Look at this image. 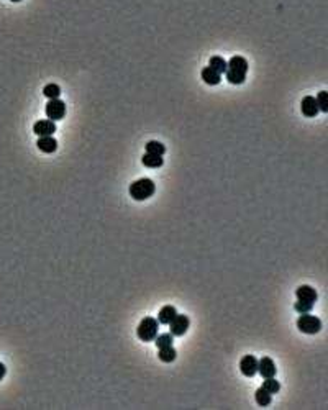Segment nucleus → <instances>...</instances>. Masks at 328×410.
I'll list each match as a JSON object with an SVG mask.
<instances>
[{
	"label": "nucleus",
	"instance_id": "obj_26",
	"mask_svg": "<svg viewBox=\"0 0 328 410\" xmlns=\"http://www.w3.org/2000/svg\"><path fill=\"white\" fill-rule=\"evenodd\" d=\"M12 2H20V0H12Z\"/></svg>",
	"mask_w": 328,
	"mask_h": 410
},
{
	"label": "nucleus",
	"instance_id": "obj_11",
	"mask_svg": "<svg viewBox=\"0 0 328 410\" xmlns=\"http://www.w3.org/2000/svg\"><path fill=\"white\" fill-rule=\"evenodd\" d=\"M295 297L299 300H305V302H312V303H315L318 299L317 290H315L313 287H310V285H300V287H297Z\"/></svg>",
	"mask_w": 328,
	"mask_h": 410
},
{
	"label": "nucleus",
	"instance_id": "obj_13",
	"mask_svg": "<svg viewBox=\"0 0 328 410\" xmlns=\"http://www.w3.org/2000/svg\"><path fill=\"white\" fill-rule=\"evenodd\" d=\"M176 315H177V310L174 307H172V305H164L163 309L159 310L156 320L159 322V325H169Z\"/></svg>",
	"mask_w": 328,
	"mask_h": 410
},
{
	"label": "nucleus",
	"instance_id": "obj_25",
	"mask_svg": "<svg viewBox=\"0 0 328 410\" xmlns=\"http://www.w3.org/2000/svg\"><path fill=\"white\" fill-rule=\"evenodd\" d=\"M5 374H7V368H5L4 363H0V381H2Z\"/></svg>",
	"mask_w": 328,
	"mask_h": 410
},
{
	"label": "nucleus",
	"instance_id": "obj_4",
	"mask_svg": "<svg viewBox=\"0 0 328 410\" xmlns=\"http://www.w3.org/2000/svg\"><path fill=\"white\" fill-rule=\"evenodd\" d=\"M297 328L305 335H315L321 330V320L315 315L300 314V317L297 319Z\"/></svg>",
	"mask_w": 328,
	"mask_h": 410
},
{
	"label": "nucleus",
	"instance_id": "obj_14",
	"mask_svg": "<svg viewBox=\"0 0 328 410\" xmlns=\"http://www.w3.org/2000/svg\"><path fill=\"white\" fill-rule=\"evenodd\" d=\"M202 79L203 82L208 85H218L222 80V74H218L215 69H212L210 66H205L202 69Z\"/></svg>",
	"mask_w": 328,
	"mask_h": 410
},
{
	"label": "nucleus",
	"instance_id": "obj_1",
	"mask_svg": "<svg viewBox=\"0 0 328 410\" xmlns=\"http://www.w3.org/2000/svg\"><path fill=\"white\" fill-rule=\"evenodd\" d=\"M246 72H248V61L243 56H233L227 63V80L233 85H240L246 80Z\"/></svg>",
	"mask_w": 328,
	"mask_h": 410
},
{
	"label": "nucleus",
	"instance_id": "obj_20",
	"mask_svg": "<svg viewBox=\"0 0 328 410\" xmlns=\"http://www.w3.org/2000/svg\"><path fill=\"white\" fill-rule=\"evenodd\" d=\"M154 343H156L158 350H159V348L172 346V345H174V337H172L171 333H163V335H158V337L154 338Z\"/></svg>",
	"mask_w": 328,
	"mask_h": 410
},
{
	"label": "nucleus",
	"instance_id": "obj_9",
	"mask_svg": "<svg viewBox=\"0 0 328 410\" xmlns=\"http://www.w3.org/2000/svg\"><path fill=\"white\" fill-rule=\"evenodd\" d=\"M300 110L304 117H308V119H313V117L318 115V105H317V100H315V97L312 95H305L302 98V104H300Z\"/></svg>",
	"mask_w": 328,
	"mask_h": 410
},
{
	"label": "nucleus",
	"instance_id": "obj_15",
	"mask_svg": "<svg viewBox=\"0 0 328 410\" xmlns=\"http://www.w3.org/2000/svg\"><path fill=\"white\" fill-rule=\"evenodd\" d=\"M141 163H143L145 167H150V169H158V167L164 164V159L163 156H158V154L146 153L143 154V158H141Z\"/></svg>",
	"mask_w": 328,
	"mask_h": 410
},
{
	"label": "nucleus",
	"instance_id": "obj_22",
	"mask_svg": "<svg viewBox=\"0 0 328 410\" xmlns=\"http://www.w3.org/2000/svg\"><path fill=\"white\" fill-rule=\"evenodd\" d=\"M43 94H45V97H48L49 100H51V98H59L61 87L58 84H48L45 89H43Z\"/></svg>",
	"mask_w": 328,
	"mask_h": 410
},
{
	"label": "nucleus",
	"instance_id": "obj_19",
	"mask_svg": "<svg viewBox=\"0 0 328 410\" xmlns=\"http://www.w3.org/2000/svg\"><path fill=\"white\" fill-rule=\"evenodd\" d=\"M145 148H146V153L158 154V156H164V153H166V146L159 141H148Z\"/></svg>",
	"mask_w": 328,
	"mask_h": 410
},
{
	"label": "nucleus",
	"instance_id": "obj_23",
	"mask_svg": "<svg viewBox=\"0 0 328 410\" xmlns=\"http://www.w3.org/2000/svg\"><path fill=\"white\" fill-rule=\"evenodd\" d=\"M315 100H317V105H318V110H321L323 114L328 112V92L326 90H321L315 97Z\"/></svg>",
	"mask_w": 328,
	"mask_h": 410
},
{
	"label": "nucleus",
	"instance_id": "obj_8",
	"mask_svg": "<svg viewBox=\"0 0 328 410\" xmlns=\"http://www.w3.org/2000/svg\"><path fill=\"white\" fill-rule=\"evenodd\" d=\"M258 372L261 374L263 379H268V377H274L276 376V364L274 361L269 358V356H264L258 361Z\"/></svg>",
	"mask_w": 328,
	"mask_h": 410
},
{
	"label": "nucleus",
	"instance_id": "obj_5",
	"mask_svg": "<svg viewBox=\"0 0 328 410\" xmlns=\"http://www.w3.org/2000/svg\"><path fill=\"white\" fill-rule=\"evenodd\" d=\"M46 117L49 120L53 122H59L64 119L66 115V104L63 100H59V98H51L48 104H46Z\"/></svg>",
	"mask_w": 328,
	"mask_h": 410
},
{
	"label": "nucleus",
	"instance_id": "obj_16",
	"mask_svg": "<svg viewBox=\"0 0 328 410\" xmlns=\"http://www.w3.org/2000/svg\"><path fill=\"white\" fill-rule=\"evenodd\" d=\"M177 356V351L174 350V346H166V348H159L158 358L163 363H172Z\"/></svg>",
	"mask_w": 328,
	"mask_h": 410
},
{
	"label": "nucleus",
	"instance_id": "obj_17",
	"mask_svg": "<svg viewBox=\"0 0 328 410\" xmlns=\"http://www.w3.org/2000/svg\"><path fill=\"white\" fill-rule=\"evenodd\" d=\"M255 397H256V403H258L259 407H268L269 403H271V400H272V394H269L263 386L259 387V389H256Z\"/></svg>",
	"mask_w": 328,
	"mask_h": 410
},
{
	"label": "nucleus",
	"instance_id": "obj_18",
	"mask_svg": "<svg viewBox=\"0 0 328 410\" xmlns=\"http://www.w3.org/2000/svg\"><path fill=\"white\" fill-rule=\"evenodd\" d=\"M208 66L212 67V69H215L218 74H225V71H227V61L222 58V56H212L208 61Z\"/></svg>",
	"mask_w": 328,
	"mask_h": 410
},
{
	"label": "nucleus",
	"instance_id": "obj_21",
	"mask_svg": "<svg viewBox=\"0 0 328 410\" xmlns=\"http://www.w3.org/2000/svg\"><path fill=\"white\" fill-rule=\"evenodd\" d=\"M263 387L268 390L269 394H277L281 390V384H279V381H276L274 377H268L263 381Z\"/></svg>",
	"mask_w": 328,
	"mask_h": 410
},
{
	"label": "nucleus",
	"instance_id": "obj_6",
	"mask_svg": "<svg viewBox=\"0 0 328 410\" xmlns=\"http://www.w3.org/2000/svg\"><path fill=\"white\" fill-rule=\"evenodd\" d=\"M189 325H190V320L187 315H176L169 324L171 335L172 337H182V335H185V332L189 330Z\"/></svg>",
	"mask_w": 328,
	"mask_h": 410
},
{
	"label": "nucleus",
	"instance_id": "obj_7",
	"mask_svg": "<svg viewBox=\"0 0 328 410\" xmlns=\"http://www.w3.org/2000/svg\"><path fill=\"white\" fill-rule=\"evenodd\" d=\"M240 371L246 377H253L258 372V359L255 355H246L240 361Z\"/></svg>",
	"mask_w": 328,
	"mask_h": 410
},
{
	"label": "nucleus",
	"instance_id": "obj_10",
	"mask_svg": "<svg viewBox=\"0 0 328 410\" xmlns=\"http://www.w3.org/2000/svg\"><path fill=\"white\" fill-rule=\"evenodd\" d=\"M33 132L38 136H53V133L56 132V125H54L53 120H40L35 123Z\"/></svg>",
	"mask_w": 328,
	"mask_h": 410
},
{
	"label": "nucleus",
	"instance_id": "obj_24",
	"mask_svg": "<svg viewBox=\"0 0 328 410\" xmlns=\"http://www.w3.org/2000/svg\"><path fill=\"white\" fill-rule=\"evenodd\" d=\"M294 309H295V312H299V314H308L313 309V303L297 299V302L294 303Z\"/></svg>",
	"mask_w": 328,
	"mask_h": 410
},
{
	"label": "nucleus",
	"instance_id": "obj_12",
	"mask_svg": "<svg viewBox=\"0 0 328 410\" xmlns=\"http://www.w3.org/2000/svg\"><path fill=\"white\" fill-rule=\"evenodd\" d=\"M36 146H38L40 151L49 154L58 150V141L54 140L53 136H40L38 141H36Z\"/></svg>",
	"mask_w": 328,
	"mask_h": 410
},
{
	"label": "nucleus",
	"instance_id": "obj_3",
	"mask_svg": "<svg viewBox=\"0 0 328 410\" xmlns=\"http://www.w3.org/2000/svg\"><path fill=\"white\" fill-rule=\"evenodd\" d=\"M158 328H159V322L153 317H145L143 320L140 322L138 328H136V335L141 341L145 343H150V341H154V338L158 337Z\"/></svg>",
	"mask_w": 328,
	"mask_h": 410
},
{
	"label": "nucleus",
	"instance_id": "obj_2",
	"mask_svg": "<svg viewBox=\"0 0 328 410\" xmlns=\"http://www.w3.org/2000/svg\"><path fill=\"white\" fill-rule=\"evenodd\" d=\"M154 190H156V185H154V182L151 181V179H148V177H143V179H138V181H135L132 185H130V195H132V198H135V200H146V198H150L153 194H154Z\"/></svg>",
	"mask_w": 328,
	"mask_h": 410
}]
</instances>
